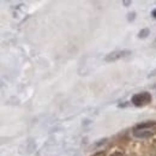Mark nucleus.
I'll use <instances>...</instances> for the list:
<instances>
[{
    "instance_id": "obj_1",
    "label": "nucleus",
    "mask_w": 156,
    "mask_h": 156,
    "mask_svg": "<svg viewBox=\"0 0 156 156\" xmlns=\"http://www.w3.org/2000/svg\"><path fill=\"white\" fill-rule=\"evenodd\" d=\"M131 102H132L136 107L147 106L149 102H151V95H150V93H147V91L138 93V94H135V95L132 96Z\"/></svg>"
},
{
    "instance_id": "obj_2",
    "label": "nucleus",
    "mask_w": 156,
    "mask_h": 156,
    "mask_svg": "<svg viewBox=\"0 0 156 156\" xmlns=\"http://www.w3.org/2000/svg\"><path fill=\"white\" fill-rule=\"evenodd\" d=\"M131 54V52L130 51H127V49H122V51H114V52H111V53H108L107 55H106V62H114V61H117V60H120V59L125 58V57H127V55H130Z\"/></svg>"
},
{
    "instance_id": "obj_3",
    "label": "nucleus",
    "mask_w": 156,
    "mask_h": 156,
    "mask_svg": "<svg viewBox=\"0 0 156 156\" xmlns=\"http://www.w3.org/2000/svg\"><path fill=\"white\" fill-rule=\"evenodd\" d=\"M155 135V131H150V130H133V136L140 139H145V138H150Z\"/></svg>"
},
{
    "instance_id": "obj_4",
    "label": "nucleus",
    "mask_w": 156,
    "mask_h": 156,
    "mask_svg": "<svg viewBox=\"0 0 156 156\" xmlns=\"http://www.w3.org/2000/svg\"><path fill=\"white\" fill-rule=\"evenodd\" d=\"M156 126V122L155 121H147V122H142L139 125H137L136 130H150V127H154Z\"/></svg>"
},
{
    "instance_id": "obj_5",
    "label": "nucleus",
    "mask_w": 156,
    "mask_h": 156,
    "mask_svg": "<svg viewBox=\"0 0 156 156\" xmlns=\"http://www.w3.org/2000/svg\"><path fill=\"white\" fill-rule=\"evenodd\" d=\"M148 35H149V29H142V30L139 31V35H138V36H139L140 39H145Z\"/></svg>"
},
{
    "instance_id": "obj_6",
    "label": "nucleus",
    "mask_w": 156,
    "mask_h": 156,
    "mask_svg": "<svg viewBox=\"0 0 156 156\" xmlns=\"http://www.w3.org/2000/svg\"><path fill=\"white\" fill-rule=\"evenodd\" d=\"M111 156H125V155H124V153H121V151H114Z\"/></svg>"
},
{
    "instance_id": "obj_7",
    "label": "nucleus",
    "mask_w": 156,
    "mask_h": 156,
    "mask_svg": "<svg viewBox=\"0 0 156 156\" xmlns=\"http://www.w3.org/2000/svg\"><path fill=\"white\" fill-rule=\"evenodd\" d=\"M135 15H136L135 12H132V13H129V17H127V20H135Z\"/></svg>"
},
{
    "instance_id": "obj_8",
    "label": "nucleus",
    "mask_w": 156,
    "mask_h": 156,
    "mask_svg": "<svg viewBox=\"0 0 156 156\" xmlns=\"http://www.w3.org/2000/svg\"><path fill=\"white\" fill-rule=\"evenodd\" d=\"M93 156H106V153H105V151H98V153L94 154Z\"/></svg>"
},
{
    "instance_id": "obj_9",
    "label": "nucleus",
    "mask_w": 156,
    "mask_h": 156,
    "mask_svg": "<svg viewBox=\"0 0 156 156\" xmlns=\"http://www.w3.org/2000/svg\"><path fill=\"white\" fill-rule=\"evenodd\" d=\"M151 15H153V17H154V18H156V9H155V10H153Z\"/></svg>"
},
{
    "instance_id": "obj_10",
    "label": "nucleus",
    "mask_w": 156,
    "mask_h": 156,
    "mask_svg": "<svg viewBox=\"0 0 156 156\" xmlns=\"http://www.w3.org/2000/svg\"><path fill=\"white\" fill-rule=\"evenodd\" d=\"M131 4V1H124V5H130Z\"/></svg>"
},
{
    "instance_id": "obj_11",
    "label": "nucleus",
    "mask_w": 156,
    "mask_h": 156,
    "mask_svg": "<svg viewBox=\"0 0 156 156\" xmlns=\"http://www.w3.org/2000/svg\"><path fill=\"white\" fill-rule=\"evenodd\" d=\"M154 46L156 47V39H155V41H154Z\"/></svg>"
}]
</instances>
